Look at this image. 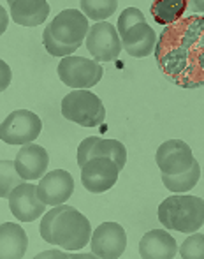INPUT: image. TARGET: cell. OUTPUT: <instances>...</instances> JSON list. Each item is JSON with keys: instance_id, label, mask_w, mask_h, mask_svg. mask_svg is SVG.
Here are the masks:
<instances>
[{"instance_id": "26", "label": "cell", "mask_w": 204, "mask_h": 259, "mask_svg": "<svg viewBox=\"0 0 204 259\" xmlns=\"http://www.w3.org/2000/svg\"><path fill=\"white\" fill-rule=\"evenodd\" d=\"M0 65H2V87H0V90H6L11 83V69L7 67L6 62H2Z\"/></svg>"}, {"instance_id": "13", "label": "cell", "mask_w": 204, "mask_h": 259, "mask_svg": "<svg viewBox=\"0 0 204 259\" xmlns=\"http://www.w3.org/2000/svg\"><path fill=\"white\" fill-rule=\"evenodd\" d=\"M93 157H109L118 164L120 169H123L127 164V148L118 140H102L97 136L85 138L78 148V166L83 167L86 160Z\"/></svg>"}, {"instance_id": "29", "label": "cell", "mask_w": 204, "mask_h": 259, "mask_svg": "<svg viewBox=\"0 0 204 259\" xmlns=\"http://www.w3.org/2000/svg\"><path fill=\"white\" fill-rule=\"evenodd\" d=\"M7 2H9V6H11V4H13V2H14V0H7Z\"/></svg>"}, {"instance_id": "15", "label": "cell", "mask_w": 204, "mask_h": 259, "mask_svg": "<svg viewBox=\"0 0 204 259\" xmlns=\"http://www.w3.org/2000/svg\"><path fill=\"white\" fill-rule=\"evenodd\" d=\"M176 254L178 243L166 229H151L139 242V256L143 259H173Z\"/></svg>"}, {"instance_id": "6", "label": "cell", "mask_w": 204, "mask_h": 259, "mask_svg": "<svg viewBox=\"0 0 204 259\" xmlns=\"http://www.w3.org/2000/svg\"><path fill=\"white\" fill-rule=\"evenodd\" d=\"M86 50L97 62H111L122 52V37L118 28L109 21H97L86 35Z\"/></svg>"}, {"instance_id": "2", "label": "cell", "mask_w": 204, "mask_h": 259, "mask_svg": "<svg viewBox=\"0 0 204 259\" xmlns=\"http://www.w3.org/2000/svg\"><path fill=\"white\" fill-rule=\"evenodd\" d=\"M159 221L166 229L195 233L204 226V199L187 194L169 196L159 205Z\"/></svg>"}, {"instance_id": "27", "label": "cell", "mask_w": 204, "mask_h": 259, "mask_svg": "<svg viewBox=\"0 0 204 259\" xmlns=\"http://www.w3.org/2000/svg\"><path fill=\"white\" fill-rule=\"evenodd\" d=\"M37 257L42 259V257H71V256H67L65 252H60V250H49V252H41Z\"/></svg>"}, {"instance_id": "7", "label": "cell", "mask_w": 204, "mask_h": 259, "mask_svg": "<svg viewBox=\"0 0 204 259\" xmlns=\"http://www.w3.org/2000/svg\"><path fill=\"white\" fill-rule=\"evenodd\" d=\"M120 171L118 164L109 157H93L81 167L83 187L93 194H102L116 184Z\"/></svg>"}, {"instance_id": "18", "label": "cell", "mask_w": 204, "mask_h": 259, "mask_svg": "<svg viewBox=\"0 0 204 259\" xmlns=\"http://www.w3.org/2000/svg\"><path fill=\"white\" fill-rule=\"evenodd\" d=\"M28 249V236L20 224L4 222L0 226V257L18 259L23 257Z\"/></svg>"}, {"instance_id": "17", "label": "cell", "mask_w": 204, "mask_h": 259, "mask_svg": "<svg viewBox=\"0 0 204 259\" xmlns=\"http://www.w3.org/2000/svg\"><path fill=\"white\" fill-rule=\"evenodd\" d=\"M14 23L23 27H37L49 16V4L46 0H14L9 6Z\"/></svg>"}, {"instance_id": "16", "label": "cell", "mask_w": 204, "mask_h": 259, "mask_svg": "<svg viewBox=\"0 0 204 259\" xmlns=\"http://www.w3.org/2000/svg\"><path fill=\"white\" fill-rule=\"evenodd\" d=\"M155 42H157V34L146 21L130 27L127 30V34L122 37L123 50L130 57H136V58L148 57L153 52V48H155Z\"/></svg>"}, {"instance_id": "9", "label": "cell", "mask_w": 204, "mask_h": 259, "mask_svg": "<svg viewBox=\"0 0 204 259\" xmlns=\"http://www.w3.org/2000/svg\"><path fill=\"white\" fill-rule=\"evenodd\" d=\"M51 34L55 39L65 42V45H79L88 35L90 25L88 18L79 9H64L53 18L49 23Z\"/></svg>"}, {"instance_id": "28", "label": "cell", "mask_w": 204, "mask_h": 259, "mask_svg": "<svg viewBox=\"0 0 204 259\" xmlns=\"http://www.w3.org/2000/svg\"><path fill=\"white\" fill-rule=\"evenodd\" d=\"M194 13H204V0H188Z\"/></svg>"}, {"instance_id": "22", "label": "cell", "mask_w": 204, "mask_h": 259, "mask_svg": "<svg viewBox=\"0 0 204 259\" xmlns=\"http://www.w3.org/2000/svg\"><path fill=\"white\" fill-rule=\"evenodd\" d=\"M23 177L18 173L16 164L14 160H2L0 164V196L4 199L9 198V194L18 187V185L23 184Z\"/></svg>"}, {"instance_id": "20", "label": "cell", "mask_w": 204, "mask_h": 259, "mask_svg": "<svg viewBox=\"0 0 204 259\" xmlns=\"http://www.w3.org/2000/svg\"><path fill=\"white\" fill-rule=\"evenodd\" d=\"M199 178H201V166L195 160L194 166L190 169L183 171V173L178 175H162V182L166 185V189H169L171 192H188L197 185Z\"/></svg>"}, {"instance_id": "19", "label": "cell", "mask_w": 204, "mask_h": 259, "mask_svg": "<svg viewBox=\"0 0 204 259\" xmlns=\"http://www.w3.org/2000/svg\"><path fill=\"white\" fill-rule=\"evenodd\" d=\"M188 0H155L151 6V16L159 25L174 23L183 16Z\"/></svg>"}, {"instance_id": "21", "label": "cell", "mask_w": 204, "mask_h": 259, "mask_svg": "<svg viewBox=\"0 0 204 259\" xmlns=\"http://www.w3.org/2000/svg\"><path fill=\"white\" fill-rule=\"evenodd\" d=\"M118 7V0H81V11L88 20L104 21L113 16Z\"/></svg>"}, {"instance_id": "14", "label": "cell", "mask_w": 204, "mask_h": 259, "mask_svg": "<svg viewBox=\"0 0 204 259\" xmlns=\"http://www.w3.org/2000/svg\"><path fill=\"white\" fill-rule=\"evenodd\" d=\"M18 173L23 177L25 182H32L42 178L48 171L49 164V155L46 152V148H42L41 145L28 143L21 145L20 152L16 154L14 159Z\"/></svg>"}, {"instance_id": "23", "label": "cell", "mask_w": 204, "mask_h": 259, "mask_svg": "<svg viewBox=\"0 0 204 259\" xmlns=\"http://www.w3.org/2000/svg\"><path fill=\"white\" fill-rule=\"evenodd\" d=\"M42 45H44L46 52L49 55H53V57H62V58L69 57V55H72L79 48V45H65V42L55 39V35L51 34L49 25L44 28V32H42Z\"/></svg>"}, {"instance_id": "1", "label": "cell", "mask_w": 204, "mask_h": 259, "mask_svg": "<svg viewBox=\"0 0 204 259\" xmlns=\"http://www.w3.org/2000/svg\"><path fill=\"white\" fill-rule=\"evenodd\" d=\"M39 231L44 242L64 250H81L92 240L90 221L79 210L65 203L53 206L42 215Z\"/></svg>"}, {"instance_id": "3", "label": "cell", "mask_w": 204, "mask_h": 259, "mask_svg": "<svg viewBox=\"0 0 204 259\" xmlns=\"http://www.w3.org/2000/svg\"><path fill=\"white\" fill-rule=\"evenodd\" d=\"M62 115L81 127H99L106 120L102 101L88 89H76L62 99Z\"/></svg>"}, {"instance_id": "24", "label": "cell", "mask_w": 204, "mask_h": 259, "mask_svg": "<svg viewBox=\"0 0 204 259\" xmlns=\"http://www.w3.org/2000/svg\"><path fill=\"white\" fill-rule=\"evenodd\" d=\"M180 256L183 259H204V235L190 233L180 247Z\"/></svg>"}, {"instance_id": "12", "label": "cell", "mask_w": 204, "mask_h": 259, "mask_svg": "<svg viewBox=\"0 0 204 259\" xmlns=\"http://www.w3.org/2000/svg\"><path fill=\"white\" fill-rule=\"evenodd\" d=\"M74 192V178L65 169L48 171L37 184V196L48 206L64 205Z\"/></svg>"}, {"instance_id": "5", "label": "cell", "mask_w": 204, "mask_h": 259, "mask_svg": "<svg viewBox=\"0 0 204 259\" xmlns=\"http://www.w3.org/2000/svg\"><path fill=\"white\" fill-rule=\"evenodd\" d=\"M42 131V122L35 113L28 109H16L4 118L0 138L7 145L34 143Z\"/></svg>"}, {"instance_id": "10", "label": "cell", "mask_w": 204, "mask_h": 259, "mask_svg": "<svg viewBox=\"0 0 204 259\" xmlns=\"http://www.w3.org/2000/svg\"><path fill=\"white\" fill-rule=\"evenodd\" d=\"M155 160L162 175H178L190 169L195 162V157L185 141L167 140L159 147Z\"/></svg>"}, {"instance_id": "4", "label": "cell", "mask_w": 204, "mask_h": 259, "mask_svg": "<svg viewBox=\"0 0 204 259\" xmlns=\"http://www.w3.org/2000/svg\"><path fill=\"white\" fill-rule=\"evenodd\" d=\"M58 78L65 87L76 89H92L102 79L104 69L93 58H83L69 55L58 64Z\"/></svg>"}, {"instance_id": "8", "label": "cell", "mask_w": 204, "mask_h": 259, "mask_svg": "<svg viewBox=\"0 0 204 259\" xmlns=\"http://www.w3.org/2000/svg\"><path fill=\"white\" fill-rule=\"evenodd\" d=\"M92 254L102 259H118L127 249V233L118 222H102L92 233Z\"/></svg>"}, {"instance_id": "25", "label": "cell", "mask_w": 204, "mask_h": 259, "mask_svg": "<svg viewBox=\"0 0 204 259\" xmlns=\"http://www.w3.org/2000/svg\"><path fill=\"white\" fill-rule=\"evenodd\" d=\"M143 21H146V16H144L141 9H137V7H127V9H123L118 18V27H116L120 37H123L130 27H134L137 23H143Z\"/></svg>"}, {"instance_id": "11", "label": "cell", "mask_w": 204, "mask_h": 259, "mask_svg": "<svg viewBox=\"0 0 204 259\" xmlns=\"http://www.w3.org/2000/svg\"><path fill=\"white\" fill-rule=\"evenodd\" d=\"M11 213L21 222H34L37 217L46 213V203H42L37 196V185L21 184L9 194Z\"/></svg>"}]
</instances>
